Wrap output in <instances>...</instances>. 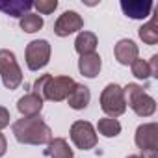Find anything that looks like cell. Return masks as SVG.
I'll return each mask as SVG.
<instances>
[{"mask_svg":"<svg viewBox=\"0 0 158 158\" xmlns=\"http://www.w3.org/2000/svg\"><path fill=\"white\" fill-rule=\"evenodd\" d=\"M11 130L15 139L24 145H45V143L48 145L52 141V130L48 125H45V121L39 115L23 117L15 121Z\"/></svg>","mask_w":158,"mask_h":158,"instance_id":"obj_1","label":"cell"},{"mask_svg":"<svg viewBox=\"0 0 158 158\" xmlns=\"http://www.w3.org/2000/svg\"><path fill=\"white\" fill-rule=\"evenodd\" d=\"M76 86V82L71 76H50V74H41L35 84H34V93L39 95L41 99L47 101H65L69 97V93L73 91V88Z\"/></svg>","mask_w":158,"mask_h":158,"instance_id":"obj_2","label":"cell"},{"mask_svg":"<svg viewBox=\"0 0 158 158\" xmlns=\"http://www.w3.org/2000/svg\"><path fill=\"white\" fill-rule=\"evenodd\" d=\"M123 97H125V102L139 117H149L156 110V101L152 97H149L143 91V88L138 84H128L127 88H123Z\"/></svg>","mask_w":158,"mask_h":158,"instance_id":"obj_3","label":"cell"},{"mask_svg":"<svg viewBox=\"0 0 158 158\" xmlns=\"http://www.w3.org/2000/svg\"><path fill=\"white\" fill-rule=\"evenodd\" d=\"M0 76L8 89H17L23 82V71L11 50H0Z\"/></svg>","mask_w":158,"mask_h":158,"instance_id":"obj_4","label":"cell"},{"mask_svg":"<svg viewBox=\"0 0 158 158\" xmlns=\"http://www.w3.org/2000/svg\"><path fill=\"white\" fill-rule=\"evenodd\" d=\"M101 108L112 119L123 115L125 110H127V102H125V97H123V88L117 86V84H108L101 93Z\"/></svg>","mask_w":158,"mask_h":158,"instance_id":"obj_5","label":"cell"},{"mask_svg":"<svg viewBox=\"0 0 158 158\" xmlns=\"http://www.w3.org/2000/svg\"><path fill=\"white\" fill-rule=\"evenodd\" d=\"M50 60V45L45 39H35L26 47V65L30 71L43 69Z\"/></svg>","mask_w":158,"mask_h":158,"instance_id":"obj_6","label":"cell"},{"mask_svg":"<svg viewBox=\"0 0 158 158\" xmlns=\"http://www.w3.org/2000/svg\"><path fill=\"white\" fill-rule=\"evenodd\" d=\"M71 139H73V143L78 149H82V151L93 149L97 145V134H95L93 125L88 123V121L73 123V127H71Z\"/></svg>","mask_w":158,"mask_h":158,"instance_id":"obj_7","label":"cell"},{"mask_svg":"<svg viewBox=\"0 0 158 158\" xmlns=\"http://www.w3.org/2000/svg\"><path fill=\"white\" fill-rule=\"evenodd\" d=\"M82 26H84V21L76 11H65L56 21L54 34L60 35V37H67V35H71V34H74L78 30H82Z\"/></svg>","mask_w":158,"mask_h":158,"instance_id":"obj_8","label":"cell"},{"mask_svg":"<svg viewBox=\"0 0 158 158\" xmlns=\"http://www.w3.org/2000/svg\"><path fill=\"white\" fill-rule=\"evenodd\" d=\"M134 141H136L138 149H141V151L158 149V125H156V123L139 125L138 130H136Z\"/></svg>","mask_w":158,"mask_h":158,"instance_id":"obj_9","label":"cell"},{"mask_svg":"<svg viewBox=\"0 0 158 158\" xmlns=\"http://www.w3.org/2000/svg\"><path fill=\"white\" fill-rule=\"evenodd\" d=\"M121 10L130 19H147L152 10L151 0H121Z\"/></svg>","mask_w":158,"mask_h":158,"instance_id":"obj_10","label":"cell"},{"mask_svg":"<svg viewBox=\"0 0 158 158\" xmlns=\"http://www.w3.org/2000/svg\"><path fill=\"white\" fill-rule=\"evenodd\" d=\"M114 52H115V60H117L121 65H130L134 60H138V52H139V50H138V45H136L134 41H130V39H121V41H117Z\"/></svg>","mask_w":158,"mask_h":158,"instance_id":"obj_11","label":"cell"},{"mask_svg":"<svg viewBox=\"0 0 158 158\" xmlns=\"http://www.w3.org/2000/svg\"><path fill=\"white\" fill-rule=\"evenodd\" d=\"M43 108V99L35 93H26L24 97L19 99L17 102V110L24 115V117H34V115H39Z\"/></svg>","mask_w":158,"mask_h":158,"instance_id":"obj_12","label":"cell"},{"mask_svg":"<svg viewBox=\"0 0 158 158\" xmlns=\"http://www.w3.org/2000/svg\"><path fill=\"white\" fill-rule=\"evenodd\" d=\"M101 67H102L101 56L95 54V52L80 56V60H78V69H80L82 76H86V78H95L101 73Z\"/></svg>","mask_w":158,"mask_h":158,"instance_id":"obj_13","label":"cell"},{"mask_svg":"<svg viewBox=\"0 0 158 158\" xmlns=\"http://www.w3.org/2000/svg\"><path fill=\"white\" fill-rule=\"evenodd\" d=\"M32 8H34V2H28V0H6V2H0V11L10 17L23 19L26 13H30Z\"/></svg>","mask_w":158,"mask_h":158,"instance_id":"obj_14","label":"cell"},{"mask_svg":"<svg viewBox=\"0 0 158 158\" xmlns=\"http://www.w3.org/2000/svg\"><path fill=\"white\" fill-rule=\"evenodd\" d=\"M89 99H91L89 88H86V86H82V84H76V86L73 88V91L69 93L67 102H69V106H71L73 110H84V108L89 104Z\"/></svg>","mask_w":158,"mask_h":158,"instance_id":"obj_15","label":"cell"},{"mask_svg":"<svg viewBox=\"0 0 158 158\" xmlns=\"http://www.w3.org/2000/svg\"><path fill=\"white\" fill-rule=\"evenodd\" d=\"M74 48L80 56H86V54H93L95 48H97V35L93 32H80L74 41Z\"/></svg>","mask_w":158,"mask_h":158,"instance_id":"obj_16","label":"cell"},{"mask_svg":"<svg viewBox=\"0 0 158 158\" xmlns=\"http://www.w3.org/2000/svg\"><path fill=\"white\" fill-rule=\"evenodd\" d=\"M45 154L48 158H73V151L63 138H54L45 149Z\"/></svg>","mask_w":158,"mask_h":158,"instance_id":"obj_17","label":"cell"},{"mask_svg":"<svg viewBox=\"0 0 158 158\" xmlns=\"http://www.w3.org/2000/svg\"><path fill=\"white\" fill-rule=\"evenodd\" d=\"M139 39L147 45H156L158 43V21H156V15L139 28Z\"/></svg>","mask_w":158,"mask_h":158,"instance_id":"obj_18","label":"cell"},{"mask_svg":"<svg viewBox=\"0 0 158 158\" xmlns=\"http://www.w3.org/2000/svg\"><path fill=\"white\" fill-rule=\"evenodd\" d=\"M97 128H99V132H101L104 138H115V136L121 132V125H119V121H117V119H112V117H104V119H101L99 125H97Z\"/></svg>","mask_w":158,"mask_h":158,"instance_id":"obj_19","label":"cell"},{"mask_svg":"<svg viewBox=\"0 0 158 158\" xmlns=\"http://www.w3.org/2000/svg\"><path fill=\"white\" fill-rule=\"evenodd\" d=\"M21 28H23L26 34H34V32L41 30V28H43V19H41V15H37V13H26V15L21 19Z\"/></svg>","mask_w":158,"mask_h":158,"instance_id":"obj_20","label":"cell"},{"mask_svg":"<svg viewBox=\"0 0 158 158\" xmlns=\"http://www.w3.org/2000/svg\"><path fill=\"white\" fill-rule=\"evenodd\" d=\"M130 67H132V74H134L136 78H139V80H147V78L151 76L149 65H147V61H143V60H134V61L130 63Z\"/></svg>","mask_w":158,"mask_h":158,"instance_id":"obj_21","label":"cell"},{"mask_svg":"<svg viewBox=\"0 0 158 158\" xmlns=\"http://www.w3.org/2000/svg\"><path fill=\"white\" fill-rule=\"evenodd\" d=\"M34 8L43 15H50L58 8V2L56 0H37V2H34Z\"/></svg>","mask_w":158,"mask_h":158,"instance_id":"obj_22","label":"cell"},{"mask_svg":"<svg viewBox=\"0 0 158 158\" xmlns=\"http://www.w3.org/2000/svg\"><path fill=\"white\" fill-rule=\"evenodd\" d=\"M10 112L4 108V106H0V130H2V128H6L8 125H10Z\"/></svg>","mask_w":158,"mask_h":158,"instance_id":"obj_23","label":"cell"},{"mask_svg":"<svg viewBox=\"0 0 158 158\" xmlns=\"http://www.w3.org/2000/svg\"><path fill=\"white\" fill-rule=\"evenodd\" d=\"M147 65H149L151 76H158V56H152V58H151V61H149Z\"/></svg>","mask_w":158,"mask_h":158,"instance_id":"obj_24","label":"cell"},{"mask_svg":"<svg viewBox=\"0 0 158 158\" xmlns=\"http://www.w3.org/2000/svg\"><path fill=\"white\" fill-rule=\"evenodd\" d=\"M6 149H8V141H6L4 134H0V158L6 154Z\"/></svg>","mask_w":158,"mask_h":158,"instance_id":"obj_25","label":"cell"},{"mask_svg":"<svg viewBox=\"0 0 158 158\" xmlns=\"http://www.w3.org/2000/svg\"><path fill=\"white\" fill-rule=\"evenodd\" d=\"M141 158H158V149H151V151H141Z\"/></svg>","mask_w":158,"mask_h":158,"instance_id":"obj_26","label":"cell"},{"mask_svg":"<svg viewBox=\"0 0 158 158\" xmlns=\"http://www.w3.org/2000/svg\"><path fill=\"white\" fill-rule=\"evenodd\" d=\"M127 158H141V156H138V154H130V156H127Z\"/></svg>","mask_w":158,"mask_h":158,"instance_id":"obj_27","label":"cell"}]
</instances>
